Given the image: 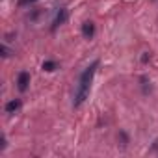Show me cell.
<instances>
[{"label":"cell","mask_w":158,"mask_h":158,"mask_svg":"<svg viewBox=\"0 0 158 158\" xmlns=\"http://www.w3.org/2000/svg\"><path fill=\"white\" fill-rule=\"evenodd\" d=\"M82 34H84L86 39H91L93 34H95V26H93V23H84V26H82Z\"/></svg>","instance_id":"obj_3"},{"label":"cell","mask_w":158,"mask_h":158,"mask_svg":"<svg viewBox=\"0 0 158 158\" xmlns=\"http://www.w3.org/2000/svg\"><path fill=\"white\" fill-rule=\"evenodd\" d=\"M43 69H45V71H54V69H56V63H54V61H45V63H43Z\"/></svg>","instance_id":"obj_6"},{"label":"cell","mask_w":158,"mask_h":158,"mask_svg":"<svg viewBox=\"0 0 158 158\" xmlns=\"http://www.w3.org/2000/svg\"><path fill=\"white\" fill-rule=\"evenodd\" d=\"M17 84H19V89H21V91H24V89L28 88V84H30V74H28V73H21V74H19V82H17Z\"/></svg>","instance_id":"obj_2"},{"label":"cell","mask_w":158,"mask_h":158,"mask_svg":"<svg viewBox=\"0 0 158 158\" xmlns=\"http://www.w3.org/2000/svg\"><path fill=\"white\" fill-rule=\"evenodd\" d=\"M19 106H21V101H11V102L6 104V112H8V114H13V112L19 110Z\"/></svg>","instance_id":"obj_5"},{"label":"cell","mask_w":158,"mask_h":158,"mask_svg":"<svg viewBox=\"0 0 158 158\" xmlns=\"http://www.w3.org/2000/svg\"><path fill=\"white\" fill-rule=\"evenodd\" d=\"M99 67V61H93L80 76V82H78V89H76V95H74V106H82L84 101L88 99L89 95V86H91V80H93V74Z\"/></svg>","instance_id":"obj_1"},{"label":"cell","mask_w":158,"mask_h":158,"mask_svg":"<svg viewBox=\"0 0 158 158\" xmlns=\"http://www.w3.org/2000/svg\"><path fill=\"white\" fill-rule=\"evenodd\" d=\"M30 2H35V0H21V4H30Z\"/></svg>","instance_id":"obj_8"},{"label":"cell","mask_w":158,"mask_h":158,"mask_svg":"<svg viewBox=\"0 0 158 158\" xmlns=\"http://www.w3.org/2000/svg\"><path fill=\"white\" fill-rule=\"evenodd\" d=\"M65 19H67V10H60V11H58V15H56V19H54V23H52V28H56V26L63 24V23H65Z\"/></svg>","instance_id":"obj_4"},{"label":"cell","mask_w":158,"mask_h":158,"mask_svg":"<svg viewBox=\"0 0 158 158\" xmlns=\"http://www.w3.org/2000/svg\"><path fill=\"white\" fill-rule=\"evenodd\" d=\"M2 56H4V58H10V56H11V50H10L6 45H2Z\"/></svg>","instance_id":"obj_7"}]
</instances>
